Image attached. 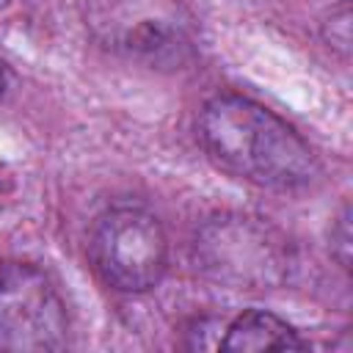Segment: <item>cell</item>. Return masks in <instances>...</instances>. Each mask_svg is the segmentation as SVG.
<instances>
[{"label": "cell", "mask_w": 353, "mask_h": 353, "mask_svg": "<svg viewBox=\"0 0 353 353\" xmlns=\"http://www.w3.org/2000/svg\"><path fill=\"white\" fill-rule=\"evenodd\" d=\"M66 342L69 317L52 279L30 262H6L0 268V347L44 353Z\"/></svg>", "instance_id": "5b68a950"}, {"label": "cell", "mask_w": 353, "mask_h": 353, "mask_svg": "<svg viewBox=\"0 0 353 353\" xmlns=\"http://www.w3.org/2000/svg\"><path fill=\"white\" fill-rule=\"evenodd\" d=\"M353 232H350V210L345 207L342 215L336 218L334 229H331V254L336 256V262L347 270L350 268V248H353Z\"/></svg>", "instance_id": "52a82bcc"}, {"label": "cell", "mask_w": 353, "mask_h": 353, "mask_svg": "<svg viewBox=\"0 0 353 353\" xmlns=\"http://www.w3.org/2000/svg\"><path fill=\"white\" fill-rule=\"evenodd\" d=\"M221 350L229 353H256V350H303L306 342L298 336V331L284 323L281 317L262 312V309H248L237 314L229 325H223Z\"/></svg>", "instance_id": "8992f818"}, {"label": "cell", "mask_w": 353, "mask_h": 353, "mask_svg": "<svg viewBox=\"0 0 353 353\" xmlns=\"http://www.w3.org/2000/svg\"><path fill=\"white\" fill-rule=\"evenodd\" d=\"M88 28L105 50L152 69L188 66L201 41L188 0H88Z\"/></svg>", "instance_id": "3957f363"}, {"label": "cell", "mask_w": 353, "mask_h": 353, "mask_svg": "<svg viewBox=\"0 0 353 353\" xmlns=\"http://www.w3.org/2000/svg\"><path fill=\"white\" fill-rule=\"evenodd\" d=\"M88 248L99 279L127 295L157 287L168 268L163 223L138 204H116L105 210L94 223Z\"/></svg>", "instance_id": "277c9868"}, {"label": "cell", "mask_w": 353, "mask_h": 353, "mask_svg": "<svg viewBox=\"0 0 353 353\" xmlns=\"http://www.w3.org/2000/svg\"><path fill=\"white\" fill-rule=\"evenodd\" d=\"M199 138L218 168L256 188L301 190L320 174L309 143L273 110L240 94H221L204 105Z\"/></svg>", "instance_id": "6da1fadb"}, {"label": "cell", "mask_w": 353, "mask_h": 353, "mask_svg": "<svg viewBox=\"0 0 353 353\" xmlns=\"http://www.w3.org/2000/svg\"><path fill=\"white\" fill-rule=\"evenodd\" d=\"M193 265L204 279L226 290L265 292L290 281L295 270V251L265 218L218 212L196 229Z\"/></svg>", "instance_id": "7a4b0ae2"}, {"label": "cell", "mask_w": 353, "mask_h": 353, "mask_svg": "<svg viewBox=\"0 0 353 353\" xmlns=\"http://www.w3.org/2000/svg\"><path fill=\"white\" fill-rule=\"evenodd\" d=\"M3 88H6V66L0 61V94H3Z\"/></svg>", "instance_id": "9c48e42d"}, {"label": "cell", "mask_w": 353, "mask_h": 353, "mask_svg": "<svg viewBox=\"0 0 353 353\" xmlns=\"http://www.w3.org/2000/svg\"><path fill=\"white\" fill-rule=\"evenodd\" d=\"M328 41L342 55H347V50H350V8H347V3H339V8L331 11V19H328Z\"/></svg>", "instance_id": "ba28073f"}]
</instances>
